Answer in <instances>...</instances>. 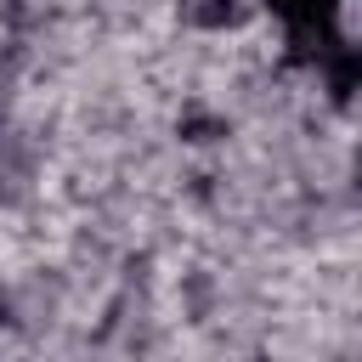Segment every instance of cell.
<instances>
[{
    "mask_svg": "<svg viewBox=\"0 0 362 362\" xmlns=\"http://www.w3.org/2000/svg\"><path fill=\"white\" fill-rule=\"evenodd\" d=\"M272 17L288 28V45L322 57V45H334V17H339V0H266Z\"/></svg>",
    "mask_w": 362,
    "mask_h": 362,
    "instance_id": "obj_1",
    "label": "cell"
},
{
    "mask_svg": "<svg viewBox=\"0 0 362 362\" xmlns=\"http://www.w3.org/2000/svg\"><path fill=\"white\" fill-rule=\"evenodd\" d=\"M322 79H328V90L345 102V96H356L362 90V51L356 45H322Z\"/></svg>",
    "mask_w": 362,
    "mask_h": 362,
    "instance_id": "obj_2",
    "label": "cell"
},
{
    "mask_svg": "<svg viewBox=\"0 0 362 362\" xmlns=\"http://www.w3.org/2000/svg\"><path fill=\"white\" fill-rule=\"evenodd\" d=\"M356 181H362V170H356Z\"/></svg>",
    "mask_w": 362,
    "mask_h": 362,
    "instance_id": "obj_3",
    "label": "cell"
}]
</instances>
